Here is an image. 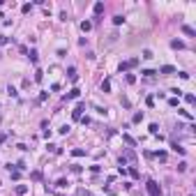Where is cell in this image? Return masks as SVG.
Wrapping results in <instances>:
<instances>
[{"label": "cell", "mask_w": 196, "mask_h": 196, "mask_svg": "<svg viewBox=\"0 0 196 196\" xmlns=\"http://www.w3.org/2000/svg\"><path fill=\"white\" fill-rule=\"evenodd\" d=\"M58 131H60L63 136H65V134H69V125H63V127H60V129H58Z\"/></svg>", "instance_id": "32"}, {"label": "cell", "mask_w": 196, "mask_h": 196, "mask_svg": "<svg viewBox=\"0 0 196 196\" xmlns=\"http://www.w3.org/2000/svg\"><path fill=\"white\" fill-rule=\"evenodd\" d=\"M122 141H125V143H127V145H129V148H134V145H136V141H134V138H131L129 134H122Z\"/></svg>", "instance_id": "8"}, {"label": "cell", "mask_w": 196, "mask_h": 196, "mask_svg": "<svg viewBox=\"0 0 196 196\" xmlns=\"http://www.w3.org/2000/svg\"><path fill=\"white\" fill-rule=\"evenodd\" d=\"M81 30H83V33L92 30V21H81Z\"/></svg>", "instance_id": "10"}, {"label": "cell", "mask_w": 196, "mask_h": 196, "mask_svg": "<svg viewBox=\"0 0 196 196\" xmlns=\"http://www.w3.org/2000/svg\"><path fill=\"white\" fill-rule=\"evenodd\" d=\"M178 113H180V115H182V118H187V120H192V118H194V115H192V113H189V111H185V108H180V111H178Z\"/></svg>", "instance_id": "23"}, {"label": "cell", "mask_w": 196, "mask_h": 196, "mask_svg": "<svg viewBox=\"0 0 196 196\" xmlns=\"http://www.w3.org/2000/svg\"><path fill=\"white\" fill-rule=\"evenodd\" d=\"M127 83H129V85L136 83V74H127Z\"/></svg>", "instance_id": "28"}, {"label": "cell", "mask_w": 196, "mask_h": 196, "mask_svg": "<svg viewBox=\"0 0 196 196\" xmlns=\"http://www.w3.org/2000/svg\"><path fill=\"white\" fill-rule=\"evenodd\" d=\"M7 42H9V39H7V37H2V35H0V44H7Z\"/></svg>", "instance_id": "37"}, {"label": "cell", "mask_w": 196, "mask_h": 196, "mask_svg": "<svg viewBox=\"0 0 196 196\" xmlns=\"http://www.w3.org/2000/svg\"><path fill=\"white\" fill-rule=\"evenodd\" d=\"M0 58H2V53H0Z\"/></svg>", "instance_id": "39"}, {"label": "cell", "mask_w": 196, "mask_h": 196, "mask_svg": "<svg viewBox=\"0 0 196 196\" xmlns=\"http://www.w3.org/2000/svg\"><path fill=\"white\" fill-rule=\"evenodd\" d=\"M30 178H33L35 182H39V180H42V171H33V173H30Z\"/></svg>", "instance_id": "19"}, {"label": "cell", "mask_w": 196, "mask_h": 196, "mask_svg": "<svg viewBox=\"0 0 196 196\" xmlns=\"http://www.w3.org/2000/svg\"><path fill=\"white\" fill-rule=\"evenodd\" d=\"M178 171H180V173H182V171H187V164L180 162V164H178Z\"/></svg>", "instance_id": "34"}, {"label": "cell", "mask_w": 196, "mask_h": 196, "mask_svg": "<svg viewBox=\"0 0 196 196\" xmlns=\"http://www.w3.org/2000/svg\"><path fill=\"white\" fill-rule=\"evenodd\" d=\"M168 106H178V97H171V99H168Z\"/></svg>", "instance_id": "35"}, {"label": "cell", "mask_w": 196, "mask_h": 196, "mask_svg": "<svg viewBox=\"0 0 196 196\" xmlns=\"http://www.w3.org/2000/svg\"><path fill=\"white\" fill-rule=\"evenodd\" d=\"M9 175H12V180H19V178H21V171H19V168H12Z\"/></svg>", "instance_id": "18"}, {"label": "cell", "mask_w": 196, "mask_h": 196, "mask_svg": "<svg viewBox=\"0 0 196 196\" xmlns=\"http://www.w3.org/2000/svg\"><path fill=\"white\" fill-rule=\"evenodd\" d=\"M155 157H157L159 162H164V159H166V152H164V150H159V152H155Z\"/></svg>", "instance_id": "29"}, {"label": "cell", "mask_w": 196, "mask_h": 196, "mask_svg": "<svg viewBox=\"0 0 196 196\" xmlns=\"http://www.w3.org/2000/svg\"><path fill=\"white\" fill-rule=\"evenodd\" d=\"M145 189H148V194H150V196H162V187H159V182L152 180V178L145 182Z\"/></svg>", "instance_id": "1"}, {"label": "cell", "mask_w": 196, "mask_h": 196, "mask_svg": "<svg viewBox=\"0 0 196 196\" xmlns=\"http://www.w3.org/2000/svg\"><path fill=\"white\" fill-rule=\"evenodd\" d=\"M101 92H111V79H104L101 81Z\"/></svg>", "instance_id": "7"}, {"label": "cell", "mask_w": 196, "mask_h": 196, "mask_svg": "<svg viewBox=\"0 0 196 196\" xmlns=\"http://www.w3.org/2000/svg\"><path fill=\"white\" fill-rule=\"evenodd\" d=\"M150 134H152V136H157V134H159V127H157V122H152V125H150Z\"/></svg>", "instance_id": "25"}, {"label": "cell", "mask_w": 196, "mask_h": 196, "mask_svg": "<svg viewBox=\"0 0 196 196\" xmlns=\"http://www.w3.org/2000/svg\"><path fill=\"white\" fill-rule=\"evenodd\" d=\"M7 95H9V97H16L19 92H16V88H14V85H7Z\"/></svg>", "instance_id": "22"}, {"label": "cell", "mask_w": 196, "mask_h": 196, "mask_svg": "<svg viewBox=\"0 0 196 196\" xmlns=\"http://www.w3.org/2000/svg\"><path fill=\"white\" fill-rule=\"evenodd\" d=\"M5 138H7V136H5V134H0V143H5Z\"/></svg>", "instance_id": "38"}, {"label": "cell", "mask_w": 196, "mask_h": 196, "mask_svg": "<svg viewBox=\"0 0 196 196\" xmlns=\"http://www.w3.org/2000/svg\"><path fill=\"white\" fill-rule=\"evenodd\" d=\"M69 171H72V173H76V175H79V173H81V171H83V168H81V166H79V164H72V166H69Z\"/></svg>", "instance_id": "24"}, {"label": "cell", "mask_w": 196, "mask_h": 196, "mask_svg": "<svg viewBox=\"0 0 196 196\" xmlns=\"http://www.w3.org/2000/svg\"><path fill=\"white\" fill-rule=\"evenodd\" d=\"M83 111H85V104H83V101H79V104H76V108L72 111V118H74V120H81V118H83Z\"/></svg>", "instance_id": "2"}, {"label": "cell", "mask_w": 196, "mask_h": 196, "mask_svg": "<svg viewBox=\"0 0 196 196\" xmlns=\"http://www.w3.org/2000/svg\"><path fill=\"white\" fill-rule=\"evenodd\" d=\"M127 63H129V67H136L138 65V58H131V60H127Z\"/></svg>", "instance_id": "36"}, {"label": "cell", "mask_w": 196, "mask_h": 196, "mask_svg": "<svg viewBox=\"0 0 196 196\" xmlns=\"http://www.w3.org/2000/svg\"><path fill=\"white\" fill-rule=\"evenodd\" d=\"M141 120H143V111H136L134 118H131V122H141Z\"/></svg>", "instance_id": "17"}, {"label": "cell", "mask_w": 196, "mask_h": 196, "mask_svg": "<svg viewBox=\"0 0 196 196\" xmlns=\"http://www.w3.org/2000/svg\"><path fill=\"white\" fill-rule=\"evenodd\" d=\"M28 58H30V63H33V65H37V60H39V53H37V51H35V49H33Z\"/></svg>", "instance_id": "12"}, {"label": "cell", "mask_w": 196, "mask_h": 196, "mask_svg": "<svg viewBox=\"0 0 196 196\" xmlns=\"http://www.w3.org/2000/svg\"><path fill=\"white\" fill-rule=\"evenodd\" d=\"M14 192H16V194H19V196L28 194V185H16V187H14Z\"/></svg>", "instance_id": "5"}, {"label": "cell", "mask_w": 196, "mask_h": 196, "mask_svg": "<svg viewBox=\"0 0 196 196\" xmlns=\"http://www.w3.org/2000/svg\"><path fill=\"white\" fill-rule=\"evenodd\" d=\"M67 74H69V81H76V79H79V76H76V67H69Z\"/></svg>", "instance_id": "14"}, {"label": "cell", "mask_w": 196, "mask_h": 196, "mask_svg": "<svg viewBox=\"0 0 196 196\" xmlns=\"http://www.w3.org/2000/svg\"><path fill=\"white\" fill-rule=\"evenodd\" d=\"M67 185H69V182H67L65 178H60V180H58V182H56V187H60V189H63V187H67Z\"/></svg>", "instance_id": "27"}, {"label": "cell", "mask_w": 196, "mask_h": 196, "mask_svg": "<svg viewBox=\"0 0 196 196\" xmlns=\"http://www.w3.org/2000/svg\"><path fill=\"white\" fill-rule=\"evenodd\" d=\"M83 155H85L83 148H74V150H72V157H83Z\"/></svg>", "instance_id": "15"}, {"label": "cell", "mask_w": 196, "mask_h": 196, "mask_svg": "<svg viewBox=\"0 0 196 196\" xmlns=\"http://www.w3.org/2000/svg\"><path fill=\"white\" fill-rule=\"evenodd\" d=\"M30 9H33V5H30V2H26V5L21 7V12H23V14H30Z\"/></svg>", "instance_id": "26"}, {"label": "cell", "mask_w": 196, "mask_h": 196, "mask_svg": "<svg viewBox=\"0 0 196 196\" xmlns=\"http://www.w3.org/2000/svg\"><path fill=\"white\" fill-rule=\"evenodd\" d=\"M171 150H173V152H180V155H185V148H182V145H178L175 141L171 143Z\"/></svg>", "instance_id": "11"}, {"label": "cell", "mask_w": 196, "mask_h": 196, "mask_svg": "<svg viewBox=\"0 0 196 196\" xmlns=\"http://www.w3.org/2000/svg\"><path fill=\"white\" fill-rule=\"evenodd\" d=\"M127 69H131L129 63H120V65H118V72H120V74H122V72H127Z\"/></svg>", "instance_id": "20"}, {"label": "cell", "mask_w": 196, "mask_h": 196, "mask_svg": "<svg viewBox=\"0 0 196 196\" xmlns=\"http://www.w3.org/2000/svg\"><path fill=\"white\" fill-rule=\"evenodd\" d=\"M159 74H164V76H168V74H175V67H171V65H164L162 69H159Z\"/></svg>", "instance_id": "4"}, {"label": "cell", "mask_w": 196, "mask_h": 196, "mask_svg": "<svg viewBox=\"0 0 196 196\" xmlns=\"http://www.w3.org/2000/svg\"><path fill=\"white\" fill-rule=\"evenodd\" d=\"M182 33L187 35V37H196V30L192 28V26H182Z\"/></svg>", "instance_id": "6"}, {"label": "cell", "mask_w": 196, "mask_h": 196, "mask_svg": "<svg viewBox=\"0 0 196 196\" xmlns=\"http://www.w3.org/2000/svg\"><path fill=\"white\" fill-rule=\"evenodd\" d=\"M35 81H37V83H42V81H44V72H39V69H37V72H35Z\"/></svg>", "instance_id": "21"}, {"label": "cell", "mask_w": 196, "mask_h": 196, "mask_svg": "<svg viewBox=\"0 0 196 196\" xmlns=\"http://www.w3.org/2000/svg\"><path fill=\"white\" fill-rule=\"evenodd\" d=\"M122 21H125V19H122V16H113V23H115V26H120V23H122Z\"/></svg>", "instance_id": "33"}, {"label": "cell", "mask_w": 196, "mask_h": 196, "mask_svg": "<svg viewBox=\"0 0 196 196\" xmlns=\"http://www.w3.org/2000/svg\"><path fill=\"white\" fill-rule=\"evenodd\" d=\"M141 74H143V76H145V79H152V76H155V74H157V72H155V69H143V72H141Z\"/></svg>", "instance_id": "16"}, {"label": "cell", "mask_w": 196, "mask_h": 196, "mask_svg": "<svg viewBox=\"0 0 196 196\" xmlns=\"http://www.w3.org/2000/svg\"><path fill=\"white\" fill-rule=\"evenodd\" d=\"M141 58H145V60H150V58H152V51H150V49H145V51H143V56H141Z\"/></svg>", "instance_id": "31"}, {"label": "cell", "mask_w": 196, "mask_h": 196, "mask_svg": "<svg viewBox=\"0 0 196 196\" xmlns=\"http://www.w3.org/2000/svg\"><path fill=\"white\" fill-rule=\"evenodd\" d=\"M171 46H173V49H185V42H182V39H173Z\"/></svg>", "instance_id": "13"}, {"label": "cell", "mask_w": 196, "mask_h": 196, "mask_svg": "<svg viewBox=\"0 0 196 196\" xmlns=\"http://www.w3.org/2000/svg\"><path fill=\"white\" fill-rule=\"evenodd\" d=\"M92 12H95V14H101V12H104V2H95V5H92Z\"/></svg>", "instance_id": "9"}, {"label": "cell", "mask_w": 196, "mask_h": 196, "mask_svg": "<svg viewBox=\"0 0 196 196\" xmlns=\"http://www.w3.org/2000/svg\"><path fill=\"white\" fill-rule=\"evenodd\" d=\"M185 101H187V104H194V101H196V97L192 95V92H189V95H185Z\"/></svg>", "instance_id": "30"}, {"label": "cell", "mask_w": 196, "mask_h": 196, "mask_svg": "<svg viewBox=\"0 0 196 196\" xmlns=\"http://www.w3.org/2000/svg\"><path fill=\"white\" fill-rule=\"evenodd\" d=\"M79 97H81V90H79V88H72V90L65 95V101H69V99H79Z\"/></svg>", "instance_id": "3"}]
</instances>
